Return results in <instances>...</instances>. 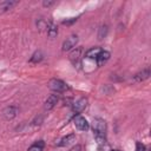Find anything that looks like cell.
Instances as JSON below:
<instances>
[{"mask_svg": "<svg viewBox=\"0 0 151 151\" xmlns=\"http://www.w3.org/2000/svg\"><path fill=\"white\" fill-rule=\"evenodd\" d=\"M78 42V35L77 34H71L68 38H66V40L63 42V46H61V50L63 51H70L72 50L73 47H76Z\"/></svg>", "mask_w": 151, "mask_h": 151, "instance_id": "cell-3", "label": "cell"}, {"mask_svg": "<svg viewBox=\"0 0 151 151\" xmlns=\"http://www.w3.org/2000/svg\"><path fill=\"white\" fill-rule=\"evenodd\" d=\"M44 147H45V142L44 140H37L35 143H33L27 149V151H42Z\"/></svg>", "mask_w": 151, "mask_h": 151, "instance_id": "cell-14", "label": "cell"}, {"mask_svg": "<svg viewBox=\"0 0 151 151\" xmlns=\"http://www.w3.org/2000/svg\"><path fill=\"white\" fill-rule=\"evenodd\" d=\"M110 59V52H107V51H105V50H101L99 53H98V55L96 57V63H97V65L98 66H103L107 60Z\"/></svg>", "mask_w": 151, "mask_h": 151, "instance_id": "cell-8", "label": "cell"}, {"mask_svg": "<svg viewBox=\"0 0 151 151\" xmlns=\"http://www.w3.org/2000/svg\"><path fill=\"white\" fill-rule=\"evenodd\" d=\"M136 151H146L144 144H142L140 142H137L136 143Z\"/></svg>", "mask_w": 151, "mask_h": 151, "instance_id": "cell-18", "label": "cell"}, {"mask_svg": "<svg viewBox=\"0 0 151 151\" xmlns=\"http://www.w3.org/2000/svg\"><path fill=\"white\" fill-rule=\"evenodd\" d=\"M46 31H47V35H48L51 39L55 38V37H57V34H58V27H57V26H55L53 22L47 24Z\"/></svg>", "mask_w": 151, "mask_h": 151, "instance_id": "cell-13", "label": "cell"}, {"mask_svg": "<svg viewBox=\"0 0 151 151\" xmlns=\"http://www.w3.org/2000/svg\"><path fill=\"white\" fill-rule=\"evenodd\" d=\"M74 139H76V134H74V133H71V134H67V136L63 137V138L59 140V143H58L57 145H58V146H66V145H68L70 143L74 142Z\"/></svg>", "mask_w": 151, "mask_h": 151, "instance_id": "cell-12", "label": "cell"}, {"mask_svg": "<svg viewBox=\"0 0 151 151\" xmlns=\"http://www.w3.org/2000/svg\"><path fill=\"white\" fill-rule=\"evenodd\" d=\"M48 87L52 91L57 92V93H61V92H65V91L68 90V85L65 81H63L60 79H57V78H53L48 81Z\"/></svg>", "mask_w": 151, "mask_h": 151, "instance_id": "cell-2", "label": "cell"}, {"mask_svg": "<svg viewBox=\"0 0 151 151\" xmlns=\"http://www.w3.org/2000/svg\"><path fill=\"white\" fill-rule=\"evenodd\" d=\"M59 101V96L58 94H51L47 97V99L45 100V104H44V109L46 111H50L52 110Z\"/></svg>", "mask_w": 151, "mask_h": 151, "instance_id": "cell-6", "label": "cell"}, {"mask_svg": "<svg viewBox=\"0 0 151 151\" xmlns=\"http://www.w3.org/2000/svg\"><path fill=\"white\" fill-rule=\"evenodd\" d=\"M86 105H87V99L86 98H80V99H78L77 101H74L72 104V112L80 113V112H83L85 110Z\"/></svg>", "mask_w": 151, "mask_h": 151, "instance_id": "cell-5", "label": "cell"}, {"mask_svg": "<svg viewBox=\"0 0 151 151\" xmlns=\"http://www.w3.org/2000/svg\"><path fill=\"white\" fill-rule=\"evenodd\" d=\"M41 122H42V116H40L39 118L37 117V118L32 122V124H33V125H40V124H41Z\"/></svg>", "mask_w": 151, "mask_h": 151, "instance_id": "cell-20", "label": "cell"}, {"mask_svg": "<svg viewBox=\"0 0 151 151\" xmlns=\"http://www.w3.org/2000/svg\"><path fill=\"white\" fill-rule=\"evenodd\" d=\"M150 73H151V72H150V68L146 67V68L142 70L140 72L136 73V74L133 76V80H134V81H138V83L144 81V80H146V79L150 77Z\"/></svg>", "mask_w": 151, "mask_h": 151, "instance_id": "cell-9", "label": "cell"}, {"mask_svg": "<svg viewBox=\"0 0 151 151\" xmlns=\"http://www.w3.org/2000/svg\"><path fill=\"white\" fill-rule=\"evenodd\" d=\"M53 4H54L53 1H44V2H42V5H44L45 7H50V6H52Z\"/></svg>", "mask_w": 151, "mask_h": 151, "instance_id": "cell-22", "label": "cell"}, {"mask_svg": "<svg viewBox=\"0 0 151 151\" xmlns=\"http://www.w3.org/2000/svg\"><path fill=\"white\" fill-rule=\"evenodd\" d=\"M92 130L97 143L104 145L106 143V122L103 118H94L92 122Z\"/></svg>", "mask_w": 151, "mask_h": 151, "instance_id": "cell-1", "label": "cell"}, {"mask_svg": "<svg viewBox=\"0 0 151 151\" xmlns=\"http://www.w3.org/2000/svg\"><path fill=\"white\" fill-rule=\"evenodd\" d=\"M101 51V48L100 47H92V48H90L86 53H85V57L87 58V59H96V57L98 55V53Z\"/></svg>", "mask_w": 151, "mask_h": 151, "instance_id": "cell-15", "label": "cell"}, {"mask_svg": "<svg viewBox=\"0 0 151 151\" xmlns=\"http://www.w3.org/2000/svg\"><path fill=\"white\" fill-rule=\"evenodd\" d=\"M73 123H74V126H76L79 131H87V130L90 129L88 122H87L83 116H77V117H74Z\"/></svg>", "mask_w": 151, "mask_h": 151, "instance_id": "cell-4", "label": "cell"}, {"mask_svg": "<svg viewBox=\"0 0 151 151\" xmlns=\"http://www.w3.org/2000/svg\"><path fill=\"white\" fill-rule=\"evenodd\" d=\"M42 58H44L42 52H41V51H35V52L32 54V57H31L29 61H31V63H34V64H38L39 61H41V60H42Z\"/></svg>", "mask_w": 151, "mask_h": 151, "instance_id": "cell-16", "label": "cell"}, {"mask_svg": "<svg viewBox=\"0 0 151 151\" xmlns=\"http://www.w3.org/2000/svg\"><path fill=\"white\" fill-rule=\"evenodd\" d=\"M107 34V26H101L99 28V33H98V39H103L105 38Z\"/></svg>", "mask_w": 151, "mask_h": 151, "instance_id": "cell-17", "label": "cell"}, {"mask_svg": "<svg viewBox=\"0 0 151 151\" xmlns=\"http://www.w3.org/2000/svg\"><path fill=\"white\" fill-rule=\"evenodd\" d=\"M112 151H120V150H112Z\"/></svg>", "mask_w": 151, "mask_h": 151, "instance_id": "cell-23", "label": "cell"}, {"mask_svg": "<svg viewBox=\"0 0 151 151\" xmlns=\"http://www.w3.org/2000/svg\"><path fill=\"white\" fill-rule=\"evenodd\" d=\"M146 151H150V150H146Z\"/></svg>", "mask_w": 151, "mask_h": 151, "instance_id": "cell-24", "label": "cell"}, {"mask_svg": "<svg viewBox=\"0 0 151 151\" xmlns=\"http://www.w3.org/2000/svg\"><path fill=\"white\" fill-rule=\"evenodd\" d=\"M68 151H81V146H80L79 144H77V145H74L73 147H71Z\"/></svg>", "mask_w": 151, "mask_h": 151, "instance_id": "cell-21", "label": "cell"}, {"mask_svg": "<svg viewBox=\"0 0 151 151\" xmlns=\"http://www.w3.org/2000/svg\"><path fill=\"white\" fill-rule=\"evenodd\" d=\"M19 4V1H11V0H6V1H1L0 2V13H5L8 12L9 9H12L14 6H17Z\"/></svg>", "mask_w": 151, "mask_h": 151, "instance_id": "cell-10", "label": "cell"}, {"mask_svg": "<svg viewBox=\"0 0 151 151\" xmlns=\"http://www.w3.org/2000/svg\"><path fill=\"white\" fill-rule=\"evenodd\" d=\"M77 21V18H70V19H66V20H64L63 21V24L64 25H72L73 22H76Z\"/></svg>", "mask_w": 151, "mask_h": 151, "instance_id": "cell-19", "label": "cell"}, {"mask_svg": "<svg viewBox=\"0 0 151 151\" xmlns=\"http://www.w3.org/2000/svg\"><path fill=\"white\" fill-rule=\"evenodd\" d=\"M17 113H18V109L15 106H7L2 111V116H4V118L6 120H11V119L15 118Z\"/></svg>", "mask_w": 151, "mask_h": 151, "instance_id": "cell-7", "label": "cell"}, {"mask_svg": "<svg viewBox=\"0 0 151 151\" xmlns=\"http://www.w3.org/2000/svg\"><path fill=\"white\" fill-rule=\"evenodd\" d=\"M81 47H77L70 53V60L72 61L73 65H78L80 63V54H81Z\"/></svg>", "mask_w": 151, "mask_h": 151, "instance_id": "cell-11", "label": "cell"}]
</instances>
